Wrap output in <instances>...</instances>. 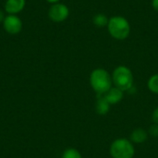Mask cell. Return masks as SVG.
<instances>
[{
    "label": "cell",
    "mask_w": 158,
    "mask_h": 158,
    "mask_svg": "<svg viewBox=\"0 0 158 158\" xmlns=\"http://www.w3.org/2000/svg\"><path fill=\"white\" fill-rule=\"evenodd\" d=\"M90 83L97 94H105L112 88V77L104 69H96L90 75Z\"/></svg>",
    "instance_id": "obj_1"
},
{
    "label": "cell",
    "mask_w": 158,
    "mask_h": 158,
    "mask_svg": "<svg viewBox=\"0 0 158 158\" xmlns=\"http://www.w3.org/2000/svg\"><path fill=\"white\" fill-rule=\"evenodd\" d=\"M107 30L112 38L116 40H125L131 33V25L124 17L114 16L108 20Z\"/></svg>",
    "instance_id": "obj_2"
},
{
    "label": "cell",
    "mask_w": 158,
    "mask_h": 158,
    "mask_svg": "<svg viewBox=\"0 0 158 158\" xmlns=\"http://www.w3.org/2000/svg\"><path fill=\"white\" fill-rule=\"evenodd\" d=\"M111 77L115 87L122 92L130 90L133 85V74L126 66L117 67L114 69Z\"/></svg>",
    "instance_id": "obj_3"
},
{
    "label": "cell",
    "mask_w": 158,
    "mask_h": 158,
    "mask_svg": "<svg viewBox=\"0 0 158 158\" xmlns=\"http://www.w3.org/2000/svg\"><path fill=\"white\" fill-rule=\"evenodd\" d=\"M109 152L113 158H133L135 149L131 141L122 138L117 139L111 143Z\"/></svg>",
    "instance_id": "obj_4"
},
{
    "label": "cell",
    "mask_w": 158,
    "mask_h": 158,
    "mask_svg": "<svg viewBox=\"0 0 158 158\" xmlns=\"http://www.w3.org/2000/svg\"><path fill=\"white\" fill-rule=\"evenodd\" d=\"M69 15V7L62 3L53 4L48 10V17L54 22H63Z\"/></svg>",
    "instance_id": "obj_5"
},
{
    "label": "cell",
    "mask_w": 158,
    "mask_h": 158,
    "mask_svg": "<svg viewBox=\"0 0 158 158\" xmlns=\"http://www.w3.org/2000/svg\"><path fill=\"white\" fill-rule=\"evenodd\" d=\"M3 27L9 34H18L22 30V21L16 15H7L3 20Z\"/></svg>",
    "instance_id": "obj_6"
},
{
    "label": "cell",
    "mask_w": 158,
    "mask_h": 158,
    "mask_svg": "<svg viewBox=\"0 0 158 158\" xmlns=\"http://www.w3.org/2000/svg\"><path fill=\"white\" fill-rule=\"evenodd\" d=\"M25 5V0H6L5 4V10L9 15H16L23 10Z\"/></svg>",
    "instance_id": "obj_7"
},
{
    "label": "cell",
    "mask_w": 158,
    "mask_h": 158,
    "mask_svg": "<svg viewBox=\"0 0 158 158\" xmlns=\"http://www.w3.org/2000/svg\"><path fill=\"white\" fill-rule=\"evenodd\" d=\"M105 97L110 105H116L119 103L123 98V92L114 87L105 94Z\"/></svg>",
    "instance_id": "obj_8"
},
{
    "label": "cell",
    "mask_w": 158,
    "mask_h": 158,
    "mask_svg": "<svg viewBox=\"0 0 158 158\" xmlns=\"http://www.w3.org/2000/svg\"><path fill=\"white\" fill-rule=\"evenodd\" d=\"M96 104H95V111L98 115L104 116L106 115L110 108V104L107 102L105 96H102V94H98Z\"/></svg>",
    "instance_id": "obj_9"
},
{
    "label": "cell",
    "mask_w": 158,
    "mask_h": 158,
    "mask_svg": "<svg viewBox=\"0 0 158 158\" xmlns=\"http://www.w3.org/2000/svg\"><path fill=\"white\" fill-rule=\"evenodd\" d=\"M147 138L148 133L141 128L135 129L131 134V141L133 143H143L147 140Z\"/></svg>",
    "instance_id": "obj_10"
},
{
    "label": "cell",
    "mask_w": 158,
    "mask_h": 158,
    "mask_svg": "<svg viewBox=\"0 0 158 158\" xmlns=\"http://www.w3.org/2000/svg\"><path fill=\"white\" fill-rule=\"evenodd\" d=\"M108 20H109V19L104 13H98V14L94 15L93 18V23L98 28H104V27L107 26Z\"/></svg>",
    "instance_id": "obj_11"
},
{
    "label": "cell",
    "mask_w": 158,
    "mask_h": 158,
    "mask_svg": "<svg viewBox=\"0 0 158 158\" xmlns=\"http://www.w3.org/2000/svg\"><path fill=\"white\" fill-rule=\"evenodd\" d=\"M147 86L152 93L158 94V74H155L150 77L147 82Z\"/></svg>",
    "instance_id": "obj_12"
},
{
    "label": "cell",
    "mask_w": 158,
    "mask_h": 158,
    "mask_svg": "<svg viewBox=\"0 0 158 158\" xmlns=\"http://www.w3.org/2000/svg\"><path fill=\"white\" fill-rule=\"evenodd\" d=\"M62 158H82L81 155L80 154V152L76 149L73 148H69L64 151Z\"/></svg>",
    "instance_id": "obj_13"
},
{
    "label": "cell",
    "mask_w": 158,
    "mask_h": 158,
    "mask_svg": "<svg viewBox=\"0 0 158 158\" xmlns=\"http://www.w3.org/2000/svg\"><path fill=\"white\" fill-rule=\"evenodd\" d=\"M149 134L153 137H158V124H154L149 129Z\"/></svg>",
    "instance_id": "obj_14"
},
{
    "label": "cell",
    "mask_w": 158,
    "mask_h": 158,
    "mask_svg": "<svg viewBox=\"0 0 158 158\" xmlns=\"http://www.w3.org/2000/svg\"><path fill=\"white\" fill-rule=\"evenodd\" d=\"M152 119L155 124H158V106L154 110L153 115H152Z\"/></svg>",
    "instance_id": "obj_15"
},
{
    "label": "cell",
    "mask_w": 158,
    "mask_h": 158,
    "mask_svg": "<svg viewBox=\"0 0 158 158\" xmlns=\"http://www.w3.org/2000/svg\"><path fill=\"white\" fill-rule=\"evenodd\" d=\"M152 6L154 9L158 12V0H152Z\"/></svg>",
    "instance_id": "obj_16"
},
{
    "label": "cell",
    "mask_w": 158,
    "mask_h": 158,
    "mask_svg": "<svg viewBox=\"0 0 158 158\" xmlns=\"http://www.w3.org/2000/svg\"><path fill=\"white\" fill-rule=\"evenodd\" d=\"M5 19V15L4 12L0 9V22H3V20Z\"/></svg>",
    "instance_id": "obj_17"
},
{
    "label": "cell",
    "mask_w": 158,
    "mask_h": 158,
    "mask_svg": "<svg viewBox=\"0 0 158 158\" xmlns=\"http://www.w3.org/2000/svg\"><path fill=\"white\" fill-rule=\"evenodd\" d=\"M45 1L48 3H51V4H56V3H59L60 0H45Z\"/></svg>",
    "instance_id": "obj_18"
}]
</instances>
